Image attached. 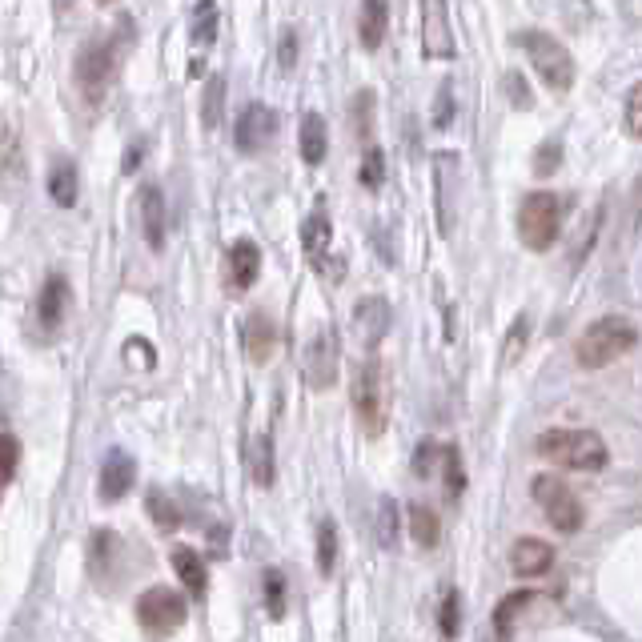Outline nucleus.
<instances>
[{"mask_svg": "<svg viewBox=\"0 0 642 642\" xmlns=\"http://www.w3.org/2000/svg\"><path fill=\"white\" fill-rule=\"evenodd\" d=\"M634 346H638V326L630 317L610 313V317L590 321V326L582 330V338L574 342V362L582 370H602V366L626 358Z\"/></svg>", "mask_w": 642, "mask_h": 642, "instance_id": "obj_1", "label": "nucleus"}, {"mask_svg": "<svg viewBox=\"0 0 642 642\" xmlns=\"http://www.w3.org/2000/svg\"><path fill=\"white\" fill-rule=\"evenodd\" d=\"M534 450L546 458V462H554V466H562V470H578V474H594V470H602L606 466V442L594 434V430H546V434H538V442H534Z\"/></svg>", "mask_w": 642, "mask_h": 642, "instance_id": "obj_2", "label": "nucleus"}, {"mask_svg": "<svg viewBox=\"0 0 642 642\" xmlns=\"http://www.w3.org/2000/svg\"><path fill=\"white\" fill-rule=\"evenodd\" d=\"M514 45L526 53L530 69L538 73V81L550 93H570V85H574V57H570V49L558 37L538 33V29H518Z\"/></svg>", "mask_w": 642, "mask_h": 642, "instance_id": "obj_3", "label": "nucleus"}, {"mask_svg": "<svg viewBox=\"0 0 642 642\" xmlns=\"http://www.w3.org/2000/svg\"><path fill=\"white\" fill-rule=\"evenodd\" d=\"M518 237L526 249L546 253L562 237V197L558 193H526L518 205Z\"/></svg>", "mask_w": 642, "mask_h": 642, "instance_id": "obj_4", "label": "nucleus"}, {"mask_svg": "<svg viewBox=\"0 0 642 642\" xmlns=\"http://www.w3.org/2000/svg\"><path fill=\"white\" fill-rule=\"evenodd\" d=\"M530 494H534V502L546 510V518H550V526H554V530H562V534L582 530L586 510H582V502L574 498V490H570L562 478H554V474H538V478L530 482Z\"/></svg>", "mask_w": 642, "mask_h": 642, "instance_id": "obj_5", "label": "nucleus"}, {"mask_svg": "<svg viewBox=\"0 0 642 642\" xmlns=\"http://www.w3.org/2000/svg\"><path fill=\"white\" fill-rule=\"evenodd\" d=\"M133 614L149 634H173L189 618V602L173 586H149V590H141Z\"/></svg>", "mask_w": 642, "mask_h": 642, "instance_id": "obj_6", "label": "nucleus"}, {"mask_svg": "<svg viewBox=\"0 0 642 642\" xmlns=\"http://www.w3.org/2000/svg\"><path fill=\"white\" fill-rule=\"evenodd\" d=\"M117 77V41H93L77 53V85L89 101H101Z\"/></svg>", "mask_w": 642, "mask_h": 642, "instance_id": "obj_7", "label": "nucleus"}, {"mask_svg": "<svg viewBox=\"0 0 642 642\" xmlns=\"http://www.w3.org/2000/svg\"><path fill=\"white\" fill-rule=\"evenodd\" d=\"M338 370H342V350H338V338L334 330H317L301 354V378L309 390H330L338 382Z\"/></svg>", "mask_w": 642, "mask_h": 642, "instance_id": "obj_8", "label": "nucleus"}, {"mask_svg": "<svg viewBox=\"0 0 642 642\" xmlns=\"http://www.w3.org/2000/svg\"><path fill=\"white\" fill-rule=\"evenodd\" d=\"M354 414L362 422V430L370 438H378L386 430V410H382V366L378 358H370L362 370H358V382H354Z\"/></svg>", "mask_w": 642, "mask_h": 642, "instance_id": "obj_9", "label": "nucleus"}, {"mask_svg": "<svg viewBox=\"0 0 642 642\" xmlns=\"http://www.w3.org/2000/svg\"><path fill=\"white\" fill-rule=\"evenodd\" d=\"M69 317V277L65 273H49L41 293H37V309H33V326L45 342H53Z\"/></svg>", "mask_w": 642, "mask_h": 642, "instance_id": "obj_10", "label": "nucleus"}, {"mask_svg": "<svg viewBox=\"0 0 642 642\" xmlns=\"http://www.w3.org/2000/svg\"><path fill=\"white\" fill-rule=\"evenodd\" d=\"M273 137H277V113H273L265 101L245 105V109H241V117H237V129H233V145H237V153L257 157V153H265V149L273 145Z\"/></svg>", "mask_w": 642, "mask_h": 642, "instance_id": "obj_11", "label": "nucleus"}, {"mask_svg": "<svg viewBox=\"0 0 642 642\" xmlns=\"http://www.w3.org/2000/svg\"><path fill=\"white\" fill-rule=\"evenodd\" d=\"M422 53L426 61H454L450 0H422Z\"/></svg>", "mask_w": 642, "mask_h": 642, "instance_id": "obj_12", "label": "nucleus"}, {"mask_svg": "<svg viewBox=\"0 0 642 642\" xmlns=\"http://www.w3.org/2000/svg\"><path fill=\"white\" fill-rule=\"evenodd\" d=\"M390 321H394V309L386 297H362L354 305V326H358V338L366 350H378L382 338L390 334Z\"/></svg>", "mask_w": 642, "mask_h": 642, "instance_id": "obj_13", "label": "nucleus"}, {"mask_svg": "<svg viewBox=\"0 0 642 642\" xmlns=\"http://www.w3.org/2000/svg\"><path fill=\"white\" fill-rule=\"evenodd\" d=\"M101 502H121L137 486V462L129 450H109L101 462Z\"/></svg>", "mask_w": 642, "mask_h": 642, "instance_id": "obj_14", "label": "nucleus"}, {"mask_svg": "<svg viewBox=\"0 0 642 642\" xmlns=\"http://www.w3.org/2000/svg\"><path fill=\"white\" fill-rule=\"evenodd\" d=\"M554 566V546L542 538H518L510 546V570L518 578H542Z\"/></svg>", "mask_w": 642, "mask_h": 642, "instance_id": "obj_15", "label": "nucleus"}, {"mask_svg": "<svg viewBox=\"0 0 642 642\" xmlns=\"http://www.w3.org/2000/svg\"><path fill=\"white\" fill-rule=\"evenodd\" d=\"M257 277H261V249H257V241H249V237L233 241L229 245V289L245 293V289H253Z\"/></svg>", "mask_w": 642, "mask_h": 642, "instance_id": "obj_16", "label": "nucleus"}, {"mask_svg": "<svg viewBox=\"0 0 642 642\" xmlns=\"http://www.w3.org/2000/svg\"><path fill=\"white\" fill-rule=\"evenodd\" d=\"M330 241H334V229H330V213L326 209H313L301 225V245H305V257L313 269H326L330 257Z\"/></svg>", "mask_w": 642, "mask_h": 642, "instance_id": "obj_17", "label": "nucleus"}, {"mask_svg": "<svg viewBox=\"0 0 642 642\" xmlns=\"http://www.w3.org/2000/svg\"><path fill=\"white\" fill-rule=\"evenodd\" d=\"M137 213H141V233L149 249H165V193L157 185H141Z\"/></svg>", "mask_w": 642, "mask_h": 642, "instance_id": "obj_18", "label": "nucleus"}, {"mask_svg": "<svg viewBox=\"0 0 642 642\" xmlns=\"http://www.w3.org/2000/svg\"><path fill=\"white\" fill-rule=\"evenodd\" d=\"M390 33V0H362L358 9V41L366 53H378Z\"/></svg>", "mask_w": 642, "mask_h": 642, "instance_id": "obj_19", "label": "nucleus"}, {"mask_svg": "<svg viewBox=\"0 0 642 642\" xmlns=\"http://www.w3.org/2000/svg\"><path fill=\"white\" fill-rule=\"evenodd\" d=\"M245 474L257 490H269L273 478H277V458H273V438L269 434H257L245 442Z\"/></svg>", "mask_w": 642, "mask_h": 642, "instance_id": "obj_20", "label": "nucleus"}, {"mask_svg": "<svg viewBox=\"0 0 642 642\" xmlns=\"http://www.w3.org/2000/svg\"><path fill=\"white\" fill-rule=\"evenodd\" d=\"M297 149H301V161L305 165H321L330 153V121L321 113H305L301 117V129H297Z\"/></svg>", "mask_w": 642, "mask_h": 642, "instance_id": "obj_21", "label": "nucleus"}, {"mask_svg": "<svg viewBox=\"0 0 642 642\" xmlns=\"http://www.w3.org/2000/svg\"><path fill=\"white\" fill-rule=\"evenodd\" d=\"M169 566H173V574L181 578V586L189 590V598H205V590H209V570H205V558H201L197 550L173 546Z\"/></svg>", "mask_w": 642, "mask_h": 642, "instance_id": "obj_22", "label": "nucleus"}, {"mask_svg": "<svg viewBox=\"0 0 642 642\" xmlns=\"http://www.w3.org/2000/svg\"><path fill=\"white\" fill-rule=\"evenodd\" d=\"M121 550H125V542H121L113 530H97V534L89 538V566H93V578H97V582H109V578L117 574Z\"/></svg>", "mask_w": 642, "mask_h": 642, "instance_id": "obj_23", "label": "nucleus"}, {"mask_svg": "<svg viewBox=\"0 0 642 642\" xmlns=\"http://www.w3.org/2000/svg\"><path fill=\"white\" fill-rule=\"evenodd\" d=\"M273 338H277L273 317H269L265 309H253V313L245 317V354H249V362L265 366L269 354H273Z\"/></svg>", "mask_w": 642, "mask_h": 642, "instance_id": "obj_24", "label": "nucleus"}, {"mask_svg": "<svg viewBox=\"0 0 642 642\" xmlns=\"http://www.w3.org/2000/svg\"><path fill=\"white\" fill-rule=\"evenodd\" d=\"M49 197L61 205V209H73L77 197H81V177H77V165L69 157H57L53 169H49Z\"/></svg>", "mask_w": 642, "mask_h": 642, "instance_id": "obj_25", "label": "nucleus"}, {"mask_svg": "<svg viewBox=\"0 0 642 642\" xmlns=\"http://www.w3.org/2000/svg\"><path fill=\"white\" fill-rule=\"evenodd\" d=\"M534 598H538L534 590H514L510 598H502V602H498V610H494V634H498V638H510V634H518L522 610H526Z\"/></svg>", "mask_w": 642, "mask_h": 642, "instance_id": "obj_26", "label": "nucleus"}, {"mask_svg": "<svg viewBox=\"0 0 642 642\" xmlns=\"http://www.w3.org/2000/svg\"><path fill=\"white\" fill-rule=\"evenodd\" d=\"M410 538L422 546V550H434L438 538H442V522L430 506H410Z\"/></svg>", "mask_w": 642, "mask_h": 642, "instance_id": "obj_27", "label": "nucleus"}, {"mask_svg": "<svg viewBox=\"0 0 642 642\" xmlns=\"http://www.w3.org/2000/svg\"><path fill=\"white\" fill-rule=\"evenodd\" d=\"M338 566V522L334 518H321L317 522V574H334Z\"/></svg>", "mask_w": 642, "mask_h": 642, "instance_id": "obj_28", "label": "nucleus"}, {"mask_svg": "<svg viewBox=\"0 0 642 642\" xmlns=\"http://www.w3.org/2000/svg\"><path fill=\"white\" fill-rule=\"evenodd\" d=\"M261 598H265V610H269V618H285L289 586H285V574H281L277 566L261 570Z\"/></svg>", "mask_w": 642, "mask_h": 642, "instance_id": "obj_29", "label": "nucleus"}, {"mask_svg": "<svg viewBox=\"0 0 642 642\" xmlns=\"http://www.w3.org/2000/svg\"><path fill=\"white\" fill-rule=\"evenodd\" d=\"M201 101H205V105H201V125H205V129H217L221 109H225V77H209Z\"/></svg>", "mask_w": 642, "mask_h": 642, "instance_id": "obj_30", "label": "nucleus"}, {"mask_svg": "<svg viewBox=\"0 0 642 642\" xmlns=\"http://www.w3.org/2000/svg\"><path fill=\"white\" fill-rule=\"evenodd\" d=\"M398 530H402L398 502H394V498H382V502H378V542H382V550H394V546H398Z\"/></svg>", "mask_w": 642, "mask_h": 642, "instance_id": "obj_31", "label": "nucleus"}, {"mask_svg": "<svg viewBox=\"0 0 642 642\" xmlns=\"http://www.w3.org/2000/svg\"><path fill=\"white\" fill-rule=\"evenodd\" d=\"M193 41L197 45H213L217 41V5L213 0H197V9H193Z\"/></svg>", "mask_w": 642, "mask_h": 642, "instance_id": "obj_32", "label": "nucleus"}, {"mask_svg": "<svg viewBox=\"0 0 642 642\" xmlns=\"http://www.w3.org/2000/svg\"><path fill=\"white\" fill-rule=\"evenodd\" d=\"M149 514H153V522L161 530H177L181 526V510L165 490H149Z\"/></svg>", "mask_w": 642, "mask_h": 642, "instance_id": "obj_33", "label": "nucleus"}, {"mask_svg": "<svg viewBox=\"0 0 642 642\" xmlns=\"http://www.w3.org/2000/svg\"><path fill=\"white\" fill-rule=\"evenodd\" d=\"M442 478H446V486H450V498H462V490H466V470H462L458 446H442Z\"/></svg>", "mask_w": 642, "mask_h": 642, "instance_id": "obj_34", "label": "nucleus"}, {"mask_svg": "<svg viewBox=\"0 0 642 642\" xmlns=\"http://www.w3.org/2000/svg\"><path fill=\"white\" fill-rule=\"evenodd\" d=\"M526 338H530V317L518 313L514 326H510V334H506V342H502V362H518L522 350H526Z\"/></svg>", "mask_w": 642, "mask_h": 642, "instance_id": "obj_35", "label": "nucleus"}, {"mask_svg": "<svg viewBox=\"0 0 642 642\" xmlns=\"http://www.w3.org/2000/svg\"><path fill=\"white\" fill-rule=\"evenodd\" d=\"M382 181H386V157H382V149H366V157H362V185L378 189Z\"/></svg>", "mask_w": 642, "mask_h": 642, "instance_id": "obj_36", "label": "nucleus"}, {"mask_svg": "<svg viewBox=\"0 0 642 642\" xmlns=\"http://www.w3.org/2000/svg\"><path fill=\"white\" fill-rule=\"evenodd\" d=\"M626 133L642 141V81L626 93Z\"/></svg>", "mask_w": 642, "mask_h": 642, "instance_id": "obj_37", "label": "nucleus"}, {"mask_svg": "<svg viewBox=\"0 0 642 642\" xmlns=\"http://www.w3.org/2000/svg\"><path fill=\"white\" fill-rule=\"evenodd\" d=\"M442 618H438V626H442V634L446 638H454L458 634V590H446V598H442V610H438Z\"/></svg>", "mask_w": 642, "mask_h": 642, "instance_id": "obj_38", "label": "nucleus"}, {"mask_svg": "<svg viewBox=\"0 0 642 642\" xmlns=\"http://www.w3.org/2000/svg\"><path fill=\"white\" fill-rule=\"evenodd\" d=\"M558 161H562V145H558V141H546V149H538V153H534V173H538V177H546V173H554V169H558Z\"/></svg>", "mask_w": 642, "mask_h": 642, "instance_id": "obj_39", "label": "nucleus"}, {"mask_svg": "<svg viewBox=\"0 0 642 642\" xmlns=\"http://www.w3.org/2000/svg\"><path fill=\"white\" fill-rule=\"evenodd\" d=\"M450 121H454V89L442 85V89H438V101H434V125L446 129Z\"/></svg>", "mask_w": 642, "mask_h": 642, "instance_id": "obj_40", "label": "nucleus"}, {"mask_svg": "<svg viewBox=\"0 0 642 642\" xmlns=\"http://www.w3.org/2000/svg\"><path fill=\"white\" fill-rule=\"evenodd\" d=\"M17 466H21V438L5 430V486L17 478Z\"/></svg>", "mask_w": 642, "mask_h": 642, "instance_id": "obj_41", "label": "nucleus"}, {"mask_svg": "<svg viewBox=\"0 0 642 642\" xmlns=\"http://www.w3.org/2000/svg\"><path fill=\"white\" fill-rule=\"evenodd\" d=\"M277 65H281L285 73L297 65V33H293V29H285V33H281V45H277Z\"/></svg>", "mask_w": 642, "mask_h": 642, "instance_id": "obj_42", "label": "nucleus"}, {"mask_svg": "<svg viewBox=\"0 0 642 642\" xmlns=\"http://www.w3.org/2000/svg\"><path fill=\"white\" fill-rule=\"evenodd\" d=\"M438 454H442V450H438V446H434V442H422V450H418V458H414V474H418V478H426V474H430V466H434V458H438Z\"/></svg>", "mask_w": 642, "mask_h": 642, "instance_id": "obj_43", "label": "nucleus"}, {"mask_svg": "<svg viewBox=\"0 0 642 642\" xmlns=\"http://www.w3.org/2000/svg\"><path fill=\"white\" fill-rule=\"evenodd\" d=\"M506 89H514V97H518L514 105H518V109H530V93H526V85L518 81V73H510V77H506Z\"/></svg>", "mask_w": 642, "mask_h": 642, "instance_id": "obj_44", "label": "nucleus"}, {"mask_svg": "<svg viewBox=\"0 0 642 642\" xmlns=\"http://www.w3.org/2000/svg\"><path fill=\"white\" fill-rule=\"evenodd\" d=\"M137 157H141V145H133V149H129V157H125V169H137Z\"/></svg>", "mask_w": 642, "mask_h": 642, "instance_id": "obj_45", "label": "nucleus"}]
</instances>
